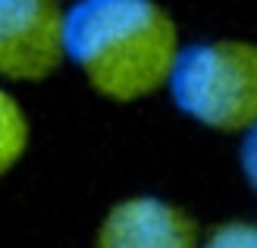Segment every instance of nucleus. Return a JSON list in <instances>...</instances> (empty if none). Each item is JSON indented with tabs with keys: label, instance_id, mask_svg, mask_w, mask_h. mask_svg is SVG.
<instances>
[{
	"label": "nucleus",
	"instance_id": "3",
	"mask_svg": "<svg viewBox=\"0 0 257 248\" xmlns=\"http://www.w3.org/2000/svg\"><path fill=\"white\" fill-rule=\"evenodd\" d=\"M66 57V13L60 0H0V75L41 82Z\"/></svg>",
	"mask_w": 257,
	"mask_h": 248
},
{
	"label": "nucleus",
	"instance_id": "5",
	"mask_svg": "<svg viewBox=\"0 0 257 248\" xmlns=\"http://www.w3.org/2000/svg\"><path fill=\"white\" fill-rule=\"evenodd\" d=\"M25 145H29L25 113H22L19 104L0 88V176H4L10 167H16Z\"/></svg>",
	"mask_w": 257,
	"mask_h": 248
},
{
	"label": "nucleus",
	"instance_id": "2",
	"mask_svg": "<svg viewBox=\"0 0 257 248\" xmlns=\"http://www.w3.org/2000/svg\"><path fill=\"white\" fill-rule=\"evenodd\" d=\"M176 107L220 132L257 123V44L207 41L179 50L170 75Z\"/></svg>",
	"mask_w": 257,
	"mask_h": 248
},
{
	"label": "nucleus",
	"instance_id": "6",
	"mask_svg": "<svg viewBox=\"0 0 257 248\" xmlns=\"http://www.w3.org/2000/svg\"><path fill=\"white\" fill-rule=\"evenodd\" d=\"M204 248H257V226L254 223H223L216 226Z\"/></svg>",
	"mask_w": 257,
	"mask_h": 248
},
{
	"label": "nucleus",
	"instance_id": "7",
	"mask_svg": "<svg viewBox=\"0 0 257 248\" xmlns=\"http://www.w3.org/2000/svg\"><path fill=\"white\" fill-rule=\"evenodd\" d=\"M238 157H241V170H245V179L251 182V189L257 192V123L248 129L245 141H241Z\"/></svg>",
	"mask_w": 257,
	"mask_h": 248
},
{
	"label": "nucleus",
	"instance_id": "4",
	"mask_svg": "<svg viewBox=\"0 0 257 248\" xmlns=\"http://www.w3.org/2000/svg\"><path fill=\"white\" fill-rule=\"evenodd\" d=\"M94 248H198V223L160 198H132L107 214Z\"/></svg>",
	"mask_w": 257,
	"mask_h": 248
},
{
	"label": "nucleus",
	"instance_id": "1",
	"mask_svg": "<svg viewBox=\"0 0 257 248\" xmlns=\"http://www.w3.org/2000/svg\"><path fill=\"white\" fill-rule=\"evenodd\" d=\"M66 57L110 101H138L170 82L179 32L154 0H75L66 13Z\"/></svg>",
	"mask_w": 257,
	"mask_h": 248
}]
</instances>
